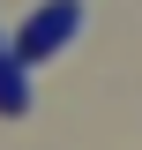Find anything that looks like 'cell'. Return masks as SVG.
<instances>
[{
  "mask_svg": "<svg viewBox=\"0 0 142 150\" xmlns=\"http://www.w3.org/2000/svg\"><path fill=\"white\" fill-rule=\"evenodd\" d=\"M82 30V0H53V8H37L30 23H22V38H15V60H53L67 38Z\"/></svg>",
  "mask_w": 142,
  "mask_h": 150,
  "instance_id": "1",
  "label": "cell"
},
{
  "mask_svg": "<svg viewBox=\"0 0 142 150\" xmlns=\"http://www.w3.org/2000/svg\"><path fill=\"white\" fill-rule=\"evenodd\" d=\"M0 112H22V68H15V60L0 68Z\"/></svg>",
  "mask_w": 142,
  "mask_h": 150,
  "instance_id": "2",
  "label": "cell"
},
{
  "mask_svg": "<svg viewBox=\"0 0 142 150\" xmlns=\"http://www.w3.org/2000/svg\"><path fill=\"white\" fill-rule=\"evenodd\" d=\"M0 68H8V53H0Z\"/></svg>",
  "mask_w": 142,
  "mask_h": 150,
  "instance_id": "3",
  "label": "cell"
}]
</instances>
